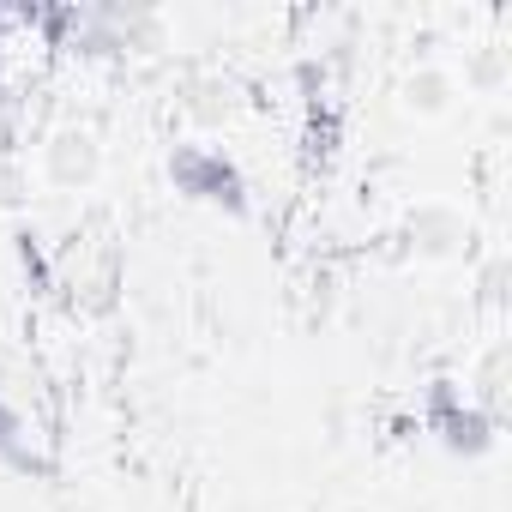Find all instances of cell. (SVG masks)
Here are the masks:
<instances>
[{
	"instance_id": "cell-1",
	"label": "cell",
	"mask_w": 512,
	"mask_h": 512,
	"mask_svg": "<svg viewBox=\"0 0 512 512\" xmlns=\"http://www.w3.org/2000/svg\"><path fill=\"white\" fill-rule=\"evenodd\" d=\"M169 187L193 205H211V211H229V217H247V175L235 157H223L217 145L205 139H187L169 151Z\"/></svg>"
},
{
	"instance_id": "cell-2",
	"label": "cell",
	"mask_w": 512,
	"mask_h": 512,
	"mask_svg": "<svg viewBox=\"0 0 512 512\" xmlns=\"http://www.w3.org/2000/svg\"><path fill=\"white\" fill-rule=\"evenodd\" d=\"M428 428H434L440 446H452V452H488V416H482L476 404H458L452 380H440V386L428 392Z\"/></svg>"
},
{
	"instance_id": "cell-3",
	"label": "cell",
	"mask_w": 512,
	"mask_h": 512,
	"mask_svg": "<svg viewBox=\"0 0 512 512\" xmlns=\"http://www.w3.org/2000/svg\"><path fill=\"white\" fill-rule=\"evenodd\" d=\"M0 458L7 464H19V470H31L37 464V452H31V428L19 422V410L0 398Z\"/></svg>"
},
{
	"instance_id": "cell-4",
	"label": "cell",
	"mask_w": 512,
	"mask_h": 512,
	"mask_svg": "<svg viewBox=\"0 0 512 512\" xmlns=\"http://www.w3.org/2000/svg\"><path fill=\"white\" fill-rule=\"evenodd\" d=\"M0 73H7V37H0Z\"/></svg>"
}]
</instances>
